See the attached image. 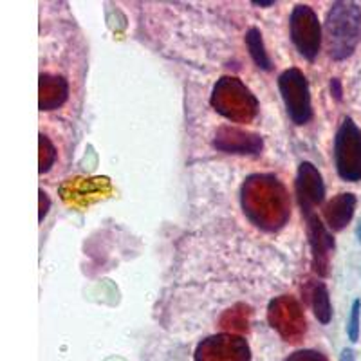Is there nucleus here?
Wrapping results in <instances>:
<instances>
[{
  "label": "nucleus",
  "instance_id": "obj_11",
  "mask_svg": "<svg viewBox=\"0 0 361 361\" xmlns=\"http://www.w3.org/2000/svg\"><path fill=\"white\" fill-rule=\"evenodd\" d=\"M214 147L226 154H250L257 156L262 150L264 143L259 134L250 130H243L238 127H221L215 134Z\"/></svg>",
  "mask_w": 361,
  "mask_h": 361
},
{
  "label": "nucleus",
  "instance_id": "obj_18",
  "mask_svg": "<svg viewBox=\"0 0 361 361\" xmlns=\"http://www.w3.org/2000/svg\"><path fill=\"white\" fill-rule=\"evenodd\" d=\"M286 361H327V357L322 353H316V350H298V353L291 354Z\"/></svg>",
  "mask_w": 361,
  "mask_h": 361
},
{
  "label": "nucleus",
  "instance_id": "obj_1",
  "mask_svg": "<svg viewBox=\"0 0 361 361\" xmlns=\"http://www.w3.org/2000/svg\"><path fill=\"white\" fill-rule=\"evenodd\" d=\"M243 208L255 226L275 231L289 219L288 192L276 177L251 176L243 186Z\"/></svg>",
  "mask_w": 361,
  "mask_h": 361
},
{
  "label": "nucleus",
  "instance_id": "obj_22",
  "mask_svg": "<svg viewBox=\"0 0 361 361\" xmlns=\"http://www.w3.org/2000/svg\"><path fill=\"white\" fill-rule=\"evenodd\" d=\"M357 233H360V240H361V226H360V230H357Z\"/></svg>",
  "mask_w": 361,
  "mask_h": 361
},
{
  "label": "nucleus",
  "instance_id": "obj_7",
  "mask_svg": "<svg viewBox=\"0 0 361 361\" xmlns=\"http://www.w3.org/2000/svg\"><path fill=\"white\" fill-rule=\"evenodd\" d=\"M247 341L235 334H217L201 341L195 350V361H250Z\"/></svg>",
  "mask_w": 361,
  "mask_h": 361
},
{
  "label": "nucleus",
  "instance_id": "obj_15",
  "mask_svg": "<svg viewBox=\"0 0 361 361\" xmlns=\"http://www.w3.org/2000/svg\"><path fill=\"white\" fill-rule=\"evenodd\" d=\"M246 45L247 51H250L251 58H253V62L264 71L271 69V60L267 56L266 45H264V38L262 33H260V29L251 27L250 31L246 33Z\"/></svg>",
  "mask_w": 361,
  "mask_h": 361
},
{
  "label": "nucleus",
  "instance_id": "obj_14",
  "mask_svg": "<svg viewBox=\"0 0 361 361\" xmlns=\"http://www.w3.org/2000/svg\"><path fill=\"white\" fill-rule=\"evenodd\" d=\"M311 305L312 312H314L316 320L320 324L327 325L333 318V305H331V296H329V289L324 282H318L312 288L311 293Z\"/></svg>",
  "mask_w": 361,
  "mask_h": 361
},
{
  "label": "nucleus",
  "instance_id": "obj_2",
  "mask_svg": "<svg viewBox=\"0 0 361 361\" xmlns=\"http://www.w3.org/2000/svg\"><path fill=\"white\" fill-rule=\"evenodd\" d=\"M361 42V8L356 2L338 0L325 18V44L329 56L340 62L353 56Z\"/></svg>",
  "mask_w": 361,
  "mask_h": 361
},
{
  "label": "nucleus",
  "instance_id": "obj_13",
  "mask_svg": "<svg viewBox=\"0 0 361 361\" xmlns=\"http://www.w3.org/2000/svg\"><path fill=\"white\" fill-rule=\"evenodd\" d=\"M69 96V85L60 76L40 74V111H54L62 107Z\"/></svg>",
  "mask_w": 361,
  "mask_h": 361
},
{
  "label": "nucleus",
  "instance_id": "obj_6",
  "mask_svg": "<svg viewBox=\"0 0 361 361\" xmlns=\"http://www.w3.org/2000/svg\"><path fill=\"white\" fill-rule=\"evenodd\" d=\"M289 35L298 51L305 60L312 62L322 45V25L312 8L300 4L293 9L289 18Z\"/></svg>",
  "mask_w": 361,
  "mask_h": 361
},
{
  "label": "nucleus",
  "instance_id": "obj_12",
  "mask_svg": "<svg viewBox=\"0 0 361 361\" xmlns=\"http://www.w3.org/2000/svg\"><path fill=\"white\" fill-rule=\"evenodd\" d=\"M356 209V195L350 192L340 193L333 201H329L324 209L325 224L331 231H341L354 217Z\"/></svg>",
  "mask_w": 361,
  "mask_h": 361
},
{
  "label": "nucleus",
  "instance_id": "obj_17",
  "mask_svg": "<svg viewBox=\"0 0 361 361\" xmlns=\"http://www.w3.org/2000/svg\"><path fill=\"white\" fill-rule=\"evenodd\" d=\"M360 318H361V300H354L353 307H350V316H349V324H347V334H349L350 341H357L360 338Z\"/></svg>",
  "mask_w": 361,
  "mask_h": 361
},
{
  "label": "nucleus",
  "instance_id": "obj_9",
  "mask_svg": "<svg viewBox=\"0 0 361 361\" xmlns=\"http://www.w3.org/2000/svg\"><path fill=\"white\" fill-rule=\"evenodd\" d=\"M305 219V228H307L309 246L312 251V266L318 275L325 276L329 273V259L334 251V238L327 224L320 219V215L312 212H302Z\"/></svg>",
  "mask_w": 361,
  "mask_h": 361
},
{
  "label": "nucleus",
  "instance_id": "obj_4",
  "mask_svg": "<svg viewBox=\"0 0 361 361\" xmlns=\"http://www.w3.org/2000/svg\"><path fill=\"white\" fill-rule=\"evenodd\" d=\"M334 164L347 183L361 180V128L353 118H345L334 137Z\"/></svg>",
  "mask_w": 361,
  "mask_h": 361
},
{
  "label": "nucleus",
  "instance_id": "obj_16",
  "mask_svg": "<svg viewBox=\"0 0 361 361\" xmlns=\"http://www.w3.org/2000/svg\"><path fill=\"white\" fill-rule=\"evenodd\" d=\"M54 161H56V148L51 143L49 137L40 134V173L49 172Z\"/></svg>",
  "mask_w": 361,
  "mask_h": 361
},
{
  "label": "nucleus",
  "instance_id": "obj_5",
  "mask_svg": "<svg viewBox=\"0 0 361 361\" xmlns=\"http://www.w3.org/2000/svg\"><path fill=\"white\" fill-rule=\"evenodd\" d=\"M279 89L289 118L295 125H305L312 118L311 90L305 74L300 69L283 71L279 76Z\"/></svg>",
  "mask_w": 361,
  "mask_h": 361
},
{
  "label": "nucleus",
  "instance_id": "obj_10",
  "mask_svg": "<svg viewBox=\"0 0 361 361\" xmlns=\"http://www.w3.org/2000/svg\"><path fill=\"white\" fill-rule=\"evenodd\" d=\"M296 197L302 212H312L318 204H322L325 199V185L324 177L318 172L314 164L304 161L300 163L298 172H296Z\"/></svg>",
  "mask_w": 361,
  "mask_h": 361
},
{
  "label": "nucleus",
  "instance_id": "obj_21",
  "mask_svg": "<svg viewBox=\"0 0 361 361\" xmlns=\"http://www.w3.org/2000/svg\"><path fill=\"white\" fill-rule=\"evenodd\" d=\"M251 4L260 6V8H269V6H275V0H253Z\"/></svg>",
  "mask_w": 361,
  "mask_h": 361
},
{
  "label": "nucleus",
  "instance_id": "obj_19",
  "mask_svg": "<svg viewBox=\"0 0 361 361\" xmlns=\"http://www.w3.org/2000/svg\"><path fill=\"white\" fill-rule=\"evenodd\" d=\"M38 195H40V215H38V221L42 222L51 208V199L47 197V193H45L44 190H40V192H38Z\"/></svg>",
  "mask_w": 361,
  "mask_h": 361
},
{
  "label": "nucleus",
  "instance_id": "obj_8",
  "mask_svg": "<svg viewBox=\"0 0 361 361\" xmlns=\"http://www.w3.org/2000/svg\"><path fill=\"white\" fill-rule=\"evenodd\" d=\"M267 316H269L271 327L276 329L288 341H296V338L305 333V316L295 298L280 296L273 300L269 304Z\"/></svg>",
  "mask_w": 361,
  "mask_h": 361
},
{
  "label": "nucleus",
  "instance_id": "obj_20",
  "mask_svg": "<svg viewBox=\"0 0 361 361\" xmlns=\"http://www.w3.org/2000/svg\"><path fill=\"white\" fill-rule=\"evenodd\" d=\"M331 90H333L334 98L341 99V94H343V92H341V83H340V80L333 78V82H331Z\"/></svg>",
  "mask_w": 361,
  "mask_h": 361
},
{
  "label": "nucleus",
  "instance_id": "obj_3",
  "mask_svg": "<svg viewBox=\"0 0 361 361\" xmlns=\"http://www.w3.org/2000/svg\"><path fill=\"white\" fill-rule=\"evenodd\" d=\"M212 105L219 114L235 123H247L259 112V99L238 78L224 76L212 92Z\"/></svg>",
  "mask_w": 361,
  "mask_h": 361
}]
</instances>
